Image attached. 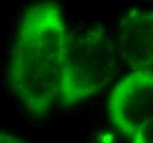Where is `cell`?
I'll return each instance as SVG.
<instances>
[{
	"mask_svg": "<svg viewBox=\"0 0 153 143\" xmlns=\"http://www.w3.org/2000/svg\"><path fill=\"white\" fill-rule=\"evenodd\" d=\"M119 53L134 70L153 68V10H132L123 18Z\"/></svg>",
	"mask_w": 153,
	"mask_h": 143,
	"instance_id": "cell-4",
	"label": "cell"
},
{
	"mask_svg": "<svg viewBox=\"0 0 153 143\" xmlns=\"http://www.w3.org/2000/svg\"><path fill=\"white\" fill-rule=\"evenodd\" d=\"M108 116L123 136L153 119V72L134 70L122 77L109 95Z\"/></svg>",
	"mask_w": 153,
	"mask_h": 143,
	"instance_id": "cell-3",
	"label": "cell"
},
{
	"mask_svg": "<svg viewBox=\"0 0 153 143\" xmlns=\"http://www.w3.org/2000/svg\"><path fill=\"white\" fill-rule=\"evenodd\" d=\"M115 42L100 27L70 30L59 104L76 105L100 93L116 75Z\"/></svg>",
	"mask_w": 153,
	"mask_h": 143,
	"instance_id": "cell-2",
	"label": "cell"
},
{
	"mask_svg": "<svg viewBox=\"0 0 153 143\" xmlns=\"http://www.w3.org/2000/svg\"><path fill=\"white\" fill-rule=\"evenodd\" d=\"M70 30L59 4L39 1L25 8L11 51L8 77L21 105L44 118L59 104Z\"/></svg>",
	"mask_w": 153,
	"mask_h": 143,
	"instance_id": "cell-1",
	"label": "cell"
},
{
	"mask_svg": "<svg viewBox=\"0 0 153 143\" xmlns=\"http://www.w3.org/2000/svg\"><path fill=\"white\" fill-rule=\"evenodd\" d=\"M125 138L132 143H153V119L138 127Z\"/></svg>",
	"mask_w": 153,
	"mask_h": 143,
	"instance_id": "cell-5",
	"label": "cell"
},
{
	"mask_svg": "<svg viewBox=\"0 0 153 143\" xmlns=\"http://www.w3.org/2000/svg\"><path fill=\"white\" fill-rule=\"evenodd\" d=\"M21 140H19L17 136H13L8 133L0 132V142H20Z\"/></svg>",
	"mask_w": 153,
	"mask_h": 143,
	"instance_id": "cell-6",
	"label": "cell"
},
{
	"mask_svg": "<svg viewBox=\"0 0 153 143\" xmlns=\"http://www.w3.org/2000/svg\"><path fill=\"white\" fill-rule=\"evenodd\" d=\"M151 1H153V0H151Z\"/></svg>",
	"mask_w": 153,
	"mask_h": 143,
	"instance_id": "cell-7",
	"label": "cell"
}]
</instances>
